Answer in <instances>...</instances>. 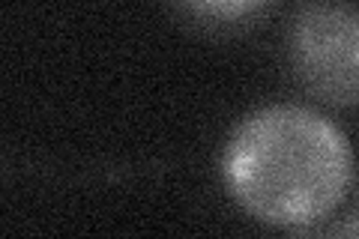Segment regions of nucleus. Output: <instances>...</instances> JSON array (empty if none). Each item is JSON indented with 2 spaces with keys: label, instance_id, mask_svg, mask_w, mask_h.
Returning <instances> with one entry per match:
<instances>
[{
  "label": "nucleus",
  "instance_id": "nucleus-1",
  "mask_svg": "<svg viewBox=\"0 0 359 239\" xmlns=\"http://www.w3.org/2000/svg\"><path fill=\"white\" fill-rule=\"evenodd\" d=\"M224 183L255 219L306 227L330 215L353 177L351 144L323 114L269 105L245 117L224 146Z\"/></svg>",
  "mask_w": 359,
  "mask_h": 239
},
{
  "label": "nucleus",
  "instance_id": "nucleus-2",
  "mask_svg": "<svg viewBox=\"0 0 359 239\" xmlns=\"http://www.w3.org/2000/svg\"><path fill=\"white\" fill-rule=\"evenodd\" d=\"M287 57L297 81L330 105H359V9L311 4L294 18Z\"/></svg>",
  "mask_w": 359,
  "mask_h": 239
},
{
  "label": "nucleus",
  "instance_id": "nucleus-3",
  "mask_svg": "<svg viewBox=\"0 0 359 239\" xmlns=\"http://www.w3.org/2000/svg\"><path fill=\"white\" fill-rule=\"evenodd\" d=\"M198 13L212 15V18H243L261 9L266 0H189Z\"/></svg>",
  "mask_w": 359,
  "mask_h": 239
},
{
  "label": "nucleus",
  "instance_id": "nucleus-4",
  "mask_svg": "<svg viewBox=\"0 0 359 239\" xmlns=\"http://www.w3.org/2000/svg\"><path fill=\"white\" fill-rule=\"evenodd\" d=\"M332 236H359V221H347L341 227H332Z\"/></svg>",
  "mask_w": 359,
  "mask_h": 239
}]
</instances>
